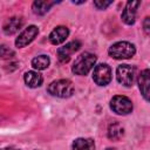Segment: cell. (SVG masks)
Returning <instances> with one entry per match:
<instances>
[{
  "instance_id": "cell-1",
  "label": "cell",
  "mask_w": 150,
  "mask_h": 150,
  "mask_svg": "<svg viewBox=\"0 0 150 150\" xmlns=\"http://www.w3.org/2000/svg\"><path fill=\"white\" fill-rule=\"evenodd\" d=\"M96 60H97V56L95 54L89 53V52H84V53L80 54L77 56V59L75 60V62L71 67V71L75 75L84 76L94 68Z\"/></svg>"
},
{
  "instance_id": "cell-2",
  "label": "cell",
  "mask_w": 150,
  "mask_h": 150,
  "mask_svg": "<svg viewBox=\"0 0 150 150\" xmlns=\"http://www.w3.org/2000/svg\"><path fill=\"white\" fill-rule=\"evenodd\" d=\"M109 56L115 60H125L131 59L136 54V47L134 43L128 41H118L112 43L108 49Z\"/></svg>"
},
{
  "instance_id": "cell-3",
  "label": "cell",
  "mask_w": 150,
  "mask_h": 150,
  "mask_svg": "<svg viewBox=\"0 0 150 150\" xmlns=\"http://www.w3.org/2000/svg\"><path fill=\"white\" fill-rule=\"evenodd\" d=\"M47 90L53 96H56L60 98H68L74 94L75 88L70 80L60 79V80L50 82L49 86L47 87Z\"/></svg>"
},
{
  "instance_id": "cell-4",
  "label": "cell",
  "mask_w": 150,
  "mask_h": 150,
  "mask_svg": "<svg viewBox=\"0 0 150 150\" xmlns=\"http://www.w3.org/2000/svg\"><path fill=\"white\" fill-rule=\"evenodd\" d=\"M116 79L124 87H132L136 79V68L130 64H121L116 69Z\"/></svg>"
},
{
  "instance_id": "cell-5",
  "label": "cell",
  "mask_w": 150,
  "mask_h": 150,
  "mask_svg": "<svg viewBox=\"0 0 150 150\" xmlns=\"http://www.w3.org/2000/svg\"><path fill=\"white\" fill-rule=\"evenodd\" d=\"M132 102L129 97L116 95L110 100V109L117 115H128L132 111Z\"/></svg>"
},
{
  "instance_id": "cell-6",
  "label": "cell",
  "mask_w": 150,
  "mask_h": 150,
  "mask_svg": "<svg viewBox=\"0 0 150 150\" xmlns=\"http://www.w3.org/2000/svg\"><path fill=\"white\" fill-rule=\"evenodd\" d=\"M111 79H112L111 68L107 63H100L95 66L93 71V80L97 86L104 87L110 83Z\"/></svg>"
},
{
  "instance_id": "cell-7",
  "label": "cell",
  "mask_w": 150,
  "mask_h": 150,
  "mask_svg": "<svg viewBox=\"0 0 150 150\" xmlns=\"http://www.w3.org/2000/svg\"><path fill=\"white\" fill-rule=\"evenodd\" d=\"M39 34V28L34 25L28 26L27 28H25L15 39V46L18 48H23L26 46H28Z\"/></svg>"
},
{
  "instance_id": "cell-8",
  "label": "cell",
  "mask_w": 150,
  "mask_h": 150,
  "mask_svg": "<svg viewBox=\"0 0 150 150\" xmlns=\"http://www.w3.org/2000/svg\"><path fill=\"white\" fill-rule=\"evenodd\" d=\"M80 47H81V42H80L79 40L70 41V42L66 43L64 46L60 47V48L57 49V52H56V53H57V59H59V61H60L61 63L68 62V61L70 60V56H71L75 52H77V50L80 49Z\"/></svg>"
},
{
  "instance_id": "cell-9",
  "label": "cell",
  "mask_w": 150,
  "mask_h": 150,
  "mask_svg": "<svg viewBox=\"0 0 150 150\" xmlns=\"http://www.w3.org/2000/svg\"><path fill=\"white\" fill-rule=\"evenodd\" d=\"M141 5V1H128L122 14L121 19L125 25H134L136 21V15H137V9Z\"/></svg>"
},
{
  "instance_id": "cell-10",
  "label": "cell",
  "mask_w": 150,
  "mask_h": 150,
  "mask_svg": "<svg viewBox=\"0 0 150 150\" xmlns=\"http://www.w3.org/2000/svg\"><path fill=\"white\" fill-rule=\"evenodd\" d=\"M138 89L145 101L150 102V69H143L137 77Z\"/></svg>"
},
{
  "instance_id": "cell-11",
  "label": "cell",
  "mask_w": 150,
  "mask_h": 150,
  "mask_svg": "<svg viewBox=\"0 0 150 150\" xmlns=\"http://www.w3.org/2000/svg\"><path fill=\"white\" fill-rule=\"evenodd\" d=\"M23 26V19L21 16H11L5 20L2 25V30L6 35H13L21 29Z\"/></svg>"
},
{
  "instance_id": "cell-12",
  "label": "cell",
  "mask_w": 150,
  "mask_h": 150,
  "mask_svg": "<svg viewBox=\"0 0 150 150\" xmlns=\"http://www.w3.org/2000/svg\"><path fill=\"white\" fill-rule=\"evenodd\" d=\"M68 35H69V29L66 26H57L50 32L48 39H49L52 45L59 46V45H61L66 41Z\"/></svg>"
},
{
  "instance_id": "cell-13",
  "label": "cell",
  "mask_w": 150,
  "mask_h": 150,
  "mask_svg": "<svg viewBox=\"0 0 150 150\" xmlns=\"http://www.w3.org/2000/svg\"><path fill=\"white\" fill-rule=\"evenodd\" d=\"M23 80H25V83L30 88H38L43 82L42 75L40 73H38V71H34V70L26 71L25 76H23Z\"/></svg>"
},
{
  "instance_id": "cell-14",
  "label": "cell",
  "mask_w": 150,
  "mask_h": 150,
  "mask_svg": "<svg viewBox=\"0 0 150 150\" xmlns=\"http://www.w3.org/2000/svg\"><path fill=\"white\" fill-rule=\"evenodd\" d=\"M71 150H95V142L93 138L79 137L74 139L71 144Z\"/></svg>"
},
{
  "instance_id": "cell-15",
  "label": "cell",
  "mask_w": 150,
  "mask_h": 150,
  "mask_svg": "<svg viewBox=\"0 0 150 150\" xmlns=\"http://www.w3.org/2000/svg\"><path fill=\"white\" fill-rule=\"evenodd\" d=\"M107 136L111 141H120L124 136V128L118 122H112L108 127Z\"/></svg>"
},
{
  "instance_id": "cell-16",
  "label": "cell",
  "mask_w": 150,
  "mask_h": 150,
  "mask_svg": "<svg viewBox=\"0 0 150 150\" xmlns=\"http://www.w3.org/2000/svg\"><path fill=\"white\" fill-rule=\"evenodd\" d=\"M54 1H45V0H36L32 5L33 13L36 15H43L47 12H49L50 7L54 5Z\"/></svg>"
},
{
  "instance_id": "cell-17",
  "label": "cell",
  "mask_w": 150,
  "mask_h": 150,
  "mask_svg": "<svg viewBox=\"0 0 150 150\" xmlns=\"http://www.w3.org/2000/svg\"><path fill=\"white\" fill-rule=\"evenodd\" d=\"M49 64H50V59L48 55L45 54L38 55L32 60V67L36 70H45L49 67Z\"/></svg>"
},
{
  "instance_id": "cell-18",
  "label": "cell",
  "mask_w": 150,
  "mask_h": 150,
  "mask_svg": "<svg viewBox=\"0 0 150 150\" xmlns=\"http://www.w3.org/2000/svg\"><path fill=\"white\" fill-rule=\"evenodd\" d=\"M14 56V52L12 49H9L7 46L2 45L1 46V57L5 60V59H11Z\"/></svg>"
},
{
  "instance_id": "cell-19",
  "label": "cell",
  "mask_w": 150,
  "mask_h": 150,
  "mask_svg": "<svg viewBox=\"0 0 150 150\" xmlns=\"http://www.w3.org/2000/svg\"><path fill=\"white\" fill-rule=\"evenodd\" d=\"M112 4V1H102V0H96L94 1V6L97 9H105L108 6H110Z\"/></svg>"
},
{
  "instance_id": "cell-20",
  "label": "cell",
  "mask_w": 150,
  "mask_h": 150,
  "mask_svg": "<svg viewBox=\"0 0 150 150\" xmlns=\"http://www.w3.org/2000/svg\"><path fill=\"white\" fill-rule=\"evenodd\" d=\"M143 30L145 34H150V16H146L143 20Z\"/></svg>"
},
{
  "instance_id": "cell-21",
  "label": "cell",
  "mask_w": 150,
  "mask_h": 150,
  "mask_svg": "<svg viewBox=\"0 0 150 150\" xmlns=\"http://www.w3.org/2000/svg\"><path fill=\"white\" fill-rule=\"evenodd\" d=\"M105 150H116V149H115V148H107Z\"/></svg>"
},
{
  "instance_id": "cell-22",
  "label": "cell",
  "mask_w": 150,
  "mask_h": 150,
  "mask_svg": "<svg viewBox=\"0 0 150 150\" xmlns=\"http://www.w3.org/2000/svg\"><path fill=\"white\" fill-rule=\"evenodd\" d=\"M2 150H11V148H5V149H2Z\"/></svg>"
},
{
  "instance_id": "cell-23",
  "label": "cell",
  "mask_w": 150,
  "mask_h": 150,
  "mask_svg": "<svg viewBox=\"0 0 150 150\" xmlns=\"http://www.w3.org/2000/svg\"><path fill=\"white\" fill-rule=\"evenodd\" d=\"M11 150H20V149H13V148H11Z\"/></svg>"
}]
</instances>
